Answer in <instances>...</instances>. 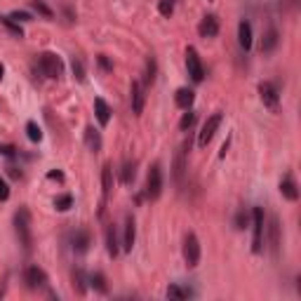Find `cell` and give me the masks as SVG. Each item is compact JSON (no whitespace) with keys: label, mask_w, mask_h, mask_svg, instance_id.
<instances>
[{"label":"cell","mask_w":301,"mask_h":301,"mask_svg":"<svg viewBox=\"0 0 301 301\" xmlns=\"http://www.w3.org/2000/svg\"><path fill=\"white\" fill-rule=\"evenodd\" d=\"M14 228H17L19 242L24 245V249H31V214H28L26 207H19L17 214H14Z\"/></svg>","instance_id":"obj_1"},{"label":"cell","mask_w":301,"mask_h":301,"mask_svg":"<svg viewBox=\"0 0 301 301\" xmlns=\"http://www.w3.org/2000/svg\"><path fill=\"white\" fill-rule=\"evenodd\" d=\"M184 259H186L188 268H195L200 264V242H198L195 233H188L186 240H184Z\"/></svg>","instance_id":"obj_2"},{"label":"cell","mask_w":301,"mask_h":301,"mask_svg":"<svg viewBox=\"0 0 301 301\" xmlns=\"http://www.w3.org/2000/svg\"><path fill=\"white\" fill-rule=\"evenodd\" d=\"M222 120H224L222 113H214V115H210V118H207V123L203 125V130H200V134H198V146H200V149H205L207 144L212 142V137H214V132L219 130Z\"/></svg>","instance_id":"obj_3"},{"label":"cell","mask_w":301,"mask_h":301,"mask_svg":"<svg viewBox=\"0 0 301 301\" xmlns=\"http://www.w3.org/2000/svg\"><path fill=\"white\" fill-rule=\"evenodd\" d=\"M40 69H43V73L47 78H59L64 71V64L57 54L45 52V54H40Z\"/></svg>","instance_id":"obj_4"},{"label":"cell","mask_w":301,"mask_h":301,"mask_svg":"<svg viewBox=\"0 0 301 301\" xmlns=\"http://www.w3.org/2000/svg\"><path fill=\"white\" fill-rule=\"evenodd\" d=\"M162 193V172H160V165H153L149 169V179H146V195L150 200L160 198Z\"/></svg>","instance_id":"obj_5"},{"label":"cell","mask_w":301,"mask_h":301,"mask_svg":"<svg viewBox=\"0 0 301 301\" xmlns=\"http://www.w3.org/2000/svg\"><path fill=\"white\" fill-rule=\"evenodd\" d=\"M186 66H188V75L195 80V82H200L205 78V69H203V62H200V57L195 52L193 47H188L186 50Z\"/></svg>","instance_id":"obj_6"},{"label":"cell","mask_w":301,"mask_h":301,"mask_svg":"<svg viewBox=\"0 0 301 301\" xmlns=\"http://www.w3.org/2000/svg\"><path fill=\"white\" fill-rule=\"evenodd\" d=\"M254 240H252V249L254 252H261V238H264V210L261 207H254Z\"/></svg>","instance_id":"obj_7"},{"label":"cell","mask_w":301,"mask_h":301,"mask_svg":"<svg viewBox=\"0 0 301 301\" xmlns=\"http://www.w3.org/2000/svg\"><path fill=\"white\" fill-rule=\"evenodd\" d=\"M24 280H26V285L31 287V290H38V287H45V283H47V275H45L43 268L31 266V268H26V273H24Z\"/></svg>","instance_id":"obj_8"},{"label":"cell","mask_w":301,"mask_h":301,"mask_svg":"<svg viewBox=\"0 0 301 301\" xmlns=\"http://www.w3.org/2000/svg\"><path fill=\"white\" fill-rule=\"evenodd\" d=\"M259 94H261V101H264V104L271 108V111H275V108H278V101H280V97H278V89H275L271 82H261V85H259Z\"/></svg>","instance_id":"obj_9"},{"label":"cell","mask_w":301,"mask_h":301,"mask_svg":"<svg viewBox=\"0 0 301 301\" xmlns=\"http://www.w3.org/2000/svg\"><path fill=\"white\" fill-rule=\"evenodd\" d=\"M191 149V144H181V149L177 150V158H174V179L177 184L184 181V174H186V150Z\"/></svg>","instance_id":"obj_10"},{"label":"cell","mask_w":301,"mask_h":301,"mask_svg":"<svg viewBox=\"0 0 301 301\" xmlns=\"http://www.w3.org/2000/svg\"><path fill=\"white\" fill-rule=\"evenodd\" d=\"M268 245H271L273 257H278V249H280V222H278V217H273L271 226H268Z\"/></svg>","instance_id":"obj_11"},{"label":"cell","mask_w":301,"mask_h":301,"mask_svg":"<svg viewBox=\"0 0 301 301\" xmlns=\"http://www.w3.org/2000/svg\"><path fill=\"white\" fill-rule=\"evenodd\" d=\"M198 31H200V36L203 38H214L217 33H219V21H217V17H214V14H207V17L200 21Z\"/></svg>","instance_id":"obj_12"},{"label":"cell","mask_w":301,"mask_h":301,"mask_svg":"<svg viewBox=\"0 0 301 301\" xmlns=\"http://www.w3.org/2000/svg\"><path fill=\"white\" fill-rule=\"evenodd\" d=\"M144 101H146V97H144V85L139 82V80H134L132 82V111L137 115H142Z\"/></svg>","instance_id":"obj_13"},{"label":"cell","mask_w":301,"mask_h":301,"mask_svg":"<svg viewBox=\"0 0 301 301\" xmlns=\"http://www.w3.org/2000/svg\"><path fill=\"white\" fill-rule=\"evenodd\" d=\"M134 238H137V226H134L132 217H127V219H125V235H123V249L125 252H132Z\"/></svg>","instance_id":"obj_14"},{"label":"cell","mask_w":301,"mask_h":301,"mask_svg":"<svg viewBox=\"0 0 301 301\" xmlns=\"http://www.w3.org/2000/svg\"><path fill=\"white\" fill-rule=\"evenodd\" d=\"M280 193L287 198V200H299V188H297V184H294V179L292 174H287V177L280 181Z\"/></svg>","instance_id":"obj_15"},{"label":"cell","mask_w":301,"mask_h":301,"mask_svg":"<svg viewBox=\"0 0 301 301\" xmlns=\"http://www.w3.org/2000/svg\"><path fill=\"white\" fill-rule=\"evenodd\" d=\"M89 242H92V235H89V230H85V228L75 230V235H73V249H75V252H87V249H89Z\"/></svg>","instance_id":"obj_16"},{"label":"cell","mask_w":301,"mask_h":301,"mask_svg":"<svg viewBox=\"0 0 301 301\" xmlns=\"http://www.w3.org/2000/svg\"><path fill=\"white\" fill-rule=\"evenodd\" d=\"M238 43H240V47H242L245 52L252 47V26H249V21H240V26H238Z\"/></svg>","instance_id":"obj_17"},{"label":"cell","mask_w":301,"mask_h":301,"mask_svg":"<svg viewBox=\"0 0 301 301\" xmlns=\"http://www.w3.org/2000/svg\"><path fill=\"white\" fill-rule=\"evenodd\" d=\"M94 113H97L99 125H108V120H111V108H108V104L101 97L94 99Z\"/></svg>","instance_id":"obj_18"},{"label":"cell","mask_w":301,"mask_h":301,"mask_svg":"<svg viewBox=\"0 0 301 301\" xmlns=\"http://www.w3.org/2000/svg\"><path fill=\"white\" fill-rule=\"evenodd\" d=\"M85 144H87V149L92 153H99L101 150V137H99V132L94 127H87L85 130Z\"/></svg>","instance_id":"obj_19"},{"label":"cell","mask_w":301,"mask_h":301,"mask_svg":"<svg viewBox=\"0 0 301 301\" xmlns=\"http://www.w3.org/2000/svg\"><path fill=\"white\" fill-rule=\"evenodd\" d=\"M106 249L111 257H118V252H120V247H118V233H115V226H108L106 230Z\"/></svg>","instance_id":"obj_20"},{"label":"cell","mask_w":301,"mask_h":301,"mask_svg":"<svg viewBox=\"0 0 301 301\" xmlns=\"http://www.w3.org/2000/svg\"><path fill=\"white\" fill-rule=\"evenodd\" d=\"M193 99H195V94H193V89H188V87H181L177 92V106L179 108H188L191 104H193Z\"/></svg>","instance_id":"obj_21"},{"label":"cell","mask_w":301,"mask_h":301,"mask_svg":"<svg viewBox=\"0 0 301 301\" xmlns=\"http://www.w3.org/2000/svg\"><path fill=\"white\" fill-rule=\"evenodd\" d=\"M275 45H278V31L275 28H268L264 36V43H261V52H271Z\"/></svg>","instance_id":"obj_22"},{"label":"cell","mask_w":301,"mask_h":301,"mask_svg":"<svg viewBox=\"0 0 301 301\" xmlns=\"http://www.w3.org/2000/svg\"><path fill=\"white\" fill-rule=\"evenodd\" d=\"M73 287H75V292H78V294L87 292V280H85V273H82L80 268L73 271Z\"/></svg>","instance_id":"obj_23"},{"label":"cell","mask_w":301,"mask_h":301,"mask_svg":"<svg viewBox=\"0 0 301 301\" xmlns=\"http://www.w3.org/2000/svg\"><path fill=\"white\" fill-rule=\"evenodd\" d=\"M89 283H92V287L97 290V292L106 294L108 287H106V278H104V273H92L89 275Z\"/></svg>","instance_id":"obj_24"},{"label":"cell","mask_w":301,"mask_h":301,"mask_svg":"<svg viewBox=\"0 0 301 301\" xmlns=\"http://www.w3.org/2000/svg\"><path fill=\"white\" fill-rule=\"evenodd\" d=\"M134 177H137V165L127 160V162L123 165V184H127V186H130V184L134 181Z\"/></svg>","instance_id":"obj_25"},{"label":"cell","mask_w":301,"mask_h":301,"mask_svg":"<svg viewBox=\"0 0 301 301\" xmlns=\"http://www.w3.org/2000/svg\"><path fill=\"white\" fill-rule=\"evenodd\" d=\"M101 186H104V198H106L111 191H113V177H111V165H106L104 167V172H101Z\"/></svg>","instance_id":"obj_26"},{"label":"cell","mask_w":301,"mask_h":301,"mask_svg":"<svg viewBox=\"0 0 301 301\" xmlns=\"http://www.w3.org/2000/svg\"><path fill=\"white\" fill-rule=\"evenodd\" d=\"M167 297L169 299H188V297H191V290H184V287H179V285H169Z\"/></svg>","instance_id":"obj_27"},{"label":"cell","mask_w":301,"mask_h":301,"mask_svg":"<svg viewBox=\"0 0 301 301\" xmlns=\"http://www.w3.org/2000/svg\"><path fill=\"white\" fill-rule=\"evenodd\" d=\"M31 5H33V9H36L38 14H43L45 19H52L54 17V12L47 7V5H45L43 0H31Z\"/></svg>","instance_id":"obj_28"},{"label":"cell","mask_w":301,"mask_h":301,"mask_svg":"<svg viewBox=\"0 0 301 301\" xmlns=\"http://www.w3.org/2000/svg\"><path fill=\"white\" fill-rule=\"evenodd\" d=\"M0 21L5 24V28H7L9 33H14V36H17V38H21V36H24V31H21V26H19V24H14V21H12V19H9V17H0Z\"/></svg>","instance_id":"obj_29"},{"label":"cell","mask_w":301,"mask_h":301,"mask_svg":"<svg viewBox=\"0 0 301 301\" xmlns=\"http://www.w3.org/2000/svg\"><path fill=\"white\" fill-rule=\"evenodd\" d=\"M71 205H73V198H71V195H59V198L54 200V207H57L59 212H66Z\"/></svg>","instance_id":"obj_30"},{"label":"cell","mask_w":301,"mask_h":301,"mask_svg":"<svg viewBox=\"0 0 301 301\" xmlns=\"http://www.w3.org/2000/svg\"><path fill=\"white\" fill-rule=\"evenodd\" d=\"M71 69H73V75H75V80H85V66H82V62H80L78 57H73Z\"/></svg>","instance_id":"obj_31"},{"label":"cell","mask_w":301,"mask_h":301,"mask_svg":"<svg viewBox=\"0 0 301 301\" xmlns=\"http://www.w3.org/2000/svg\"><path fill=\"white\" fill-rule=\"evenodd\" d=\"M26 134H28V139H31V142H40V139H43V132H40V127H38L36 123L26 125Z\"/></svg>","instance_id":"obj_32"},{"label":"cell","mask_w":301,"mask_h":301,"mask_svg":"<svg viewBox=\"0 0 301 301\" xmlns=\"http://www.w3.org/2000/svg\"><path fill=\"white\" fill-rule=\"evenodd\" d=\"M158 9H160V14H162V17H172V12H174V5H172V0H160Z\"/></svg>","instance_id":"obj_33"},{"label":"cell","mask_w":301,"mask_h":301,"mask_svg":"<svg viewBox=\"0 0 301 301\" xmlns=\"http://www.w3.org/2000/svg\"><path fill=\"white\" fill-rule=\"evenodd\" d=\"M193 123H195V113H191V111H188V113H184V118H181L179 127H181V130H188Z\"/></svg>","instance_id":"obj_34"},{"label":"cell","mask_w":301,"mask_h":301,"mask_svg":"<svg viewBox=\"0 0 301 301\" xmlns=\"http://www.w3.org/2000/svg\"><path fill=\"white\" fill-rule=\"evenodd\" d=\"M153 80H155V62L149 59V64H146V82H153Z\"/></svg>","instance_id":"obj_35"},{"label":"cell","mask_w":301,"mask_h":301,"mask_svg":"<svg viewBox=\"0 0 301 301\" xmlns=\"http://www.w3.org/2000/svg\"><path fill=\"white\" fill-rule=\"evenodd\" d=\"M9 19H17V21H31V14H28V12H12V14H9Z\"/></svg>","instance_id":"obj_36"},{"label":"cell","mask_w":301,"mask_h":301,"mask_svg":"<svg viewBox=\"0 0 301 301\" xmlns=\"http://www.w3.org/2000/svg\"><path fill=\"white\" fill-rule=\"evenodd\" d=\"M0 153H2L5 158H12V155L17 153V149H14V146H9V144H5V146H0Z\"/></svg>","instance_id":"obj_37"},{"label":"cell","mask_w":301,"mask_h":301,"mask_svg":"<svg viewBox=\"0 0 301 301\" xmlns=\"http://www.w3.org/2000/svg\"><path fill=\"white\" fill-rule=\"evenodd\" d=\"M7 198H9V186L0 179V200H7Z\"/></svg>","instance_id":"obj_38"},{"label":"cell","mask_w":301,"mask_h":301,"mask_svg":"<svg viewBox=\"0 0 301 301\" xmlns=\"http://www.w3.org/2000/svg\"><path fill=\"white\" fill-rule=\"evenodd\" d=\"M235 226H238V228H245V226H247V214L240 212L238 217H235Z\"/></svg>","instance_id":"obj_39"},{"label":"cell","mask_w":301,"mask_h":301,"mask_svg":"<svg viewBox=\"0 0 301 301\" xmlns=\"http://www.w3.org/2000/svg\"><path fill=\"white\" fill-rule=\"evenodd\" d=\"M99 64H101V66H104V69H106V71H108V69H111V64H108V59H106V57H104V54H101V57H99Z\"/></svg>","instance_id":"obj_40"},{"label":"cell","mask_w":301,"mask_h":301,"mask_svg":"<svg viewBox=\"0 0 301 301\" xmlns=\"http://www.w3.org/2000/svg\"><path fill=\"white\" fill-rule=\"evenodd\" d=\"M47 177H50V179H57V181H62V179H64V174H62V172H50Z\"/></svg>","instance_id":"obj_41"},{"label":"cell","mask_w":301,"mask_h":301,"mask_svg":"<svg viewBox=\"0 0 301 301\" xmlns=\"http://www.w3.org/2000/svg\"><path fill=\"white\" fill-rule=\"evenodd\" d=\"M2 73H5V69H2V64H0V80H2Z\"/></svg>","instance_id":"obj_42"}]
</instances>
